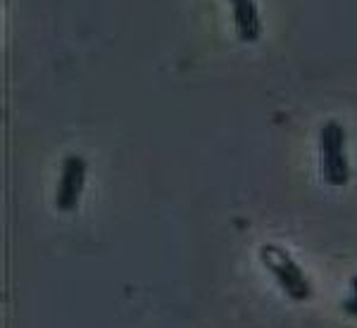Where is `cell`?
Segmentation results:
<instances>
[{
	"label": "cell",
	"instance_id": "obj_1",
	"mask_svg": "<svg viewBox=\"0 0 357 328\" xmlns=\"http://www.w3.org/2000/svg\"><path fill=\"white\" fill-rule=\"evenodd\" d=\"M321 174L329 186H345L350 181V162L345 155V129L338 122H326L319 134Z\"/></svg>",
	"mask_w": 357,
	"mask_h": 328
},
{
	"label": "cell",
	"instance_id": "obj_6",
	"mask_svg": "<svg viewBox=\"0 0 357 328\" xmlns=\"http://www.w3.org/2000/svg\"><path fill=\"white\" fill-rule=\"evenodd\" d=\"M350 288H353V295H357V276L353 281H350Z\"/></svg>",
	"mask_w": 357,
	"mask_h": 328
},
{
	"label": "cell",
	"instance_id": "obj_2",
	"mask_svg": "<svg viewBox=\"0 0 357 328\" xmlns=\"http://www.w3.org/2000/svg\"><path fill=\"white\" fill-rule=\"evenodd\" d=\"M262 262H264V267L274 274V279L279 281V286L286 290V295L298 302L310 300L312 286H310L307 276L303 274V269L291 260L289 252L281 250V247H276V245H264Z\"/></svg>",
	"mask_w": 357,
	"mask_h": 328
},
{
	"label": "cell",
	"instance_id": "obj_4",
	"mask_svg": "<svg viewBox=\"0 0 357 328\" xmlns=\"http://www.w3.org/2000/svg\"><path fill=\"white\" fill-rule=\"evenodd\" d=\"M234 10V22L236 29H238V36L243 38L245 43H255L262 33V22L260 15H257V8L252 0H229Z\"/></svg>",
	"mask_w": 357,
	"mask_h": 328
},
{
	"label": "cell",
	"instance_id": "obj_3",
	"mask_svg": "<svg viewBox=\"0 0 357 328\" xmlns=\"http://www.w3.org/2000/svg\"><path fill=\"white\" fill-rule=\"evenodd\" d=\"M86 171H89V164H86L84 157H79V155H67L65 162H62V174H60V183H57V195H55V203L60 212L77 210L79 198H82V193H84Z\"/></svg>",
	"mask_w": 357,
	"mask_h": 328
},
{
	"label": "cell",
	"instance_id": "obj_5",
	"mask_svg": "<svg viewBox=\"0 0 357 328\" xmlns=\"http://www.w3.org/2000/svg\"><path fill=\"white\" fill-rule=\"evenodd\" d=\"M343 312L348 314V316H357V295L348 297V300L343 302Z\"/></svg>",
	"mask_w": 357,
	"mask_h": 328
}]
</instances>
